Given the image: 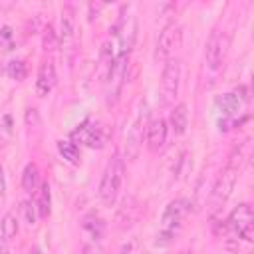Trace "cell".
<instances>
[{
    "label": "cell",
    "mask_w": 254,
    "mask_h": 254,
    "mask_svg": "<svg viewBox=\"0 0 254 254\" xmlns=\"http://www.w3.org/2000/svg\"><path fill=\"white\" fill-rule=\"evenodd\" d=\"M123 177H125V163L121 157H113L107 163L105 173L99 183V198L105 206H111L117 200L121 185H123Z\"/></svg>",
    "instance_id": "obj_1"
},
{
    "label": "cell",
    "mask_w": 254,
    "mask_h": 254,
    "mask_svg": "<svg viewBox=\"0 0 254 254\" xmlns=\"http://www.w3.org/2000/svg\"><path fill=\"white\" fill-rule=\"evenodd\" d=\"M127 65H129V54L121 52L117 58H113L107 75H105V103L107 107H113L121 95L125 75H127Z\"/></svg>",
    "instance_id": "obj_2"
},
{
    "label": "cell",
    "mask_w": 254,
    "mask_h": 254,
    "mask_svg": "<svg viewBox=\"0 0 254 254\" xmlns=\"http://www.w3.org/2000/svg\"><path fill=\"white\" fill-rule=\"evenodd\" d=\"M226 228L230 232H234L238 238H244V240H252V232H254V212H252V206L248 202H242L238 204L228 220H226Z\"/></svg>",
    "instance_id": "obj_3"
},
{
    "label": "cell",
    "mask_w": 254,
    "mask_h": 254,
    "mask_svg": "<svg viewBox=\"0 0 254 254\" xmlns=\"http://www.w3.org/2000/svg\"><path fill=\"white\" fill-rule=\"evenodd\" d=\"M145 117H147V111H145V103L141 101V109H137L131 125L127 127V133H125V159H129V161L137 159V155H139V149L143 143V131L147 129Z\"/></svg>",
    "instance_id": "obj_4"
},
{
    "label": "cell",
    "mask_w": 254,
    "mask_h": 254,
    "mask_svg": "<svg viewBox=\"0 0 254 254\" xmlns=\"http://www.w3.org/2000/svg\"><path fill=\"white\" fill-rule=\"evenodd\" d=\"M179 83H181V62L169 58L165 62L163 67V75H161V89H163V101L169 105L175 101L177 93H179Z\"/></svg>",
    "instance_id": "obj_5"
},
{
    "label": "cell",
    "mask_w": 254,
    "mask_h": 254,
    "mask_svg": "<svg viewBox=\"0 0 254 254\" xmlns=\"http://www.w3.org/2000/svg\"><path fill=\"white\" fill-rule=\"evenodd\" d=\"M236 179H238V169L226 165V169L218 175V179L214 183V189H212V196H210V206L212 208H220L226 202V198L230 196V192L236 185Z\"/></svg>",
    "instance_id": "obj_6"
},
{
    "label": "cell",
    "mask_w": 254,
    "mask_h": 254,
    "mask_svg": "<svg viewBox=\"0 0 254 254\" xmlns=\"http://www.w3.org/2000/svg\"><path fill=\"white\" fill-rule=\"evenodd\" d=\"M181 44V28L177 24H169L163 28V32L159 34L157 40V50H155V60L157 62H167L171 52L175 48H179Z\"/></svg>",
    "instance_id": "obj_7"
},
{
    "label": "cell",
    "mask_w": 254,
    "mask_h": 254,
    "mask_svg": "<svg viewBox=\"0 0 254 254\" xmlns=\"http://www.w3.org/2000/svg\"><path fill=\"white\" fill-rule=\"evenodd\" d=\"M71 139L77 141V143H83L91 149H101L107 141V135L103 131L101 125H93L89 121H85L83 125H79L73 133H71Z\"/></svg>",
    "instance_id": "obj_8"
},
{
    "label": "cell",
    "mask_w": 254,
    "mask_h": 254,
    "mask_svg": "<svg viewBox=\"0 0 254 254\" xmlns=\"http://www.w3.org/2000/svg\"><path fill=\"white\" fill-rule=\"evenodd\" d=\"M185 212H187L185 200H181V198L171 200V202L167 204L165 212H163V218H161V226H163L161 232H165V234H169V236H175L177 228H179L181 222H183Z\"/></svg>",
    "instance_id": "obj_9"
},
{
    "label": "cell",
    "mask_w": 254,
    "mask_h": 254,
    "mask_svg": "<svg viewBox=\"0 0 254 254\" xmlns=\"http://www.w3.org/2000/svg\"><path fill=\"white\" fill-rule=\"evenodd\" d=\"M145 137H147V149L151 153H157L163 149L165 141H167V121L165 119H153L147 123V129H145Z\"/></svg>",
    "instance_id": "obj_10"
},
{
    "label": "cell",
    "mask_w": 254,
    "mask_h": 254,
    "mask_svg": "<svg viewBox=\"0 0 254 254\" xmlns=\"http://www.w3.org/2000/svg\"><path fill=\"white\" fill-rule=\"evenodd\" d=\"M204 58H206V65L210 69H216L224 58V44H222V36L214 30L206 42V52H204Z\"/></svg>",
    "instance_id": "obj_11"
},
{
    "label": "cell",
    "mask_w": 254,
    "mask_h": 254,
    "mask_svg": "<svg viewBox=\"0 0 254 254\" xmlns=\"http://www.w3.org/2000/svg\"><path fill=\"white\" fill-rule=\"evenodd\" d=\"M56 79H58V75H56L54 64L52 62H42V65L38 69V77H36V91H38V95H48L54 89Z\"/></svg>",
    "instance_id": "obj_12"
},
{
    "label": "cell",
    "mask_w": 254,
    "mask_h": 254,
    "mask_svg": "<svg viewBox=\"0 0 254 254\" xmlns=\"http://www.w3.org/2000/svg\"><path fill=\"white\" fill-rule=\"evenodd\" d=\"M171 127L175 131V135H183L187 131V125H189V111H187V105L185 103H179L173 107L171 111Z\"/></svg>",
    "instance_id": "obj_13"
},
{
    "label": "cell",
    "mask_w": 254,
    "mask_h": 254,
    "mask_svg": "<svg viewBox=\"0 0 254 254\" xmlns=\"http://www.w3.org/2000/svg\"><path fill=\"white\" fill-rule=\"evenodd\" d=\"M38 183H40L38 165H36V163H28L26 169H24V173H22V187H24V190H28V192L36 190Z\"/></svg>",
    "instance_id": "obj_14"
},
{
    "label": "cell",
    "mask_w": 254,
    "mask_h": 254,
    "mask_svg": "<svg viewBox=\"0 0 254 254\" xmlns=\"http://www.w3.org/2000/svg\"><path fill=\"white\" fill-rule=\"evenodd\" d=\"M50 202H52V198H50V187H48V183H42V187H40V190H38V200H36V210H38V216L40 218H48L50 216Z\"/></svg>",
    "instance_id": "obj_15"
},
{
    "label": "cell",
    "mask_w": 254,
    "mask_h": 254,
    "mask_svg": "<svg viewBox=\"0 0 254 254\" xmlns=\"http://www.w3.org/2000/svg\"><path fill=\"white\" fill-rule=\"evenodd\" d=\"M216 105L220 107V111H222L226 117H230V115H234V113L238 111V107H240V99H238L236 93H224L222 97L216 99Z\"/></svg>",
    "instance_id": "obj_16"
},
{
    "label": "cell",
    "mask_w": 254,
    "mask_h": 254,
    "mask_svg": "<svg viewBox=\"0 0 254 254\" xmlns=\"http://www.w3.org/2000/svg\"><path fill=\"white\" fill-rule=\"evenodd\" d=\"M58 151H60V155L67 163L79 165V149L75 147V143H71V141H58Z\"/></svg>",
    "instance_id": "obj_17"
},
{
    "label": "cell",
    "mask_w": 254,
    "mask_h": 254,
    "mask_svg": "<svg viewBox=\"0 0 254 254\" xmlns=\"http://www.w3.org/2000/svg\"><path fill=\"white\" fill-rule=\"evenodd\" d=\"M60 26H62V32H60L62 40L71 38V34H73V12H71V8H64Z\"/></svg>",
    "instance_id": "obj_18"
},
{
    "label": "cell",
    "mask_w": 254,
    "mask_h": 254,
    "mask_svg": "<svg viewBox=\"0 0 254 254\" xmlns=\"http://www.w3.org/2000/svg\"><path fill=\"white\" fill-rule=\"evenodd\" d=\"M8 75L16 81H24L26 75H28V67H26V62L22 60H14L8 64Z\"/></svg>",
    "instance_id": "obj_19"
},
{
    "label": "cell",
    "mask_w": 254,
    "mask_h": 254,
    "mask_svg": "<svg viewBox=\"0 0 254 254\" xmlns=\"http://www.w3.org/2000/svg\"><path fill=\"white\" fill-rule=\"evenodd\" d=\"M18 234V220L14 214H6L2 218V238L4 240H10Z\"/></svg>",
    "instance_id": "obj_20"
},
{
    "label": "cell",
    "mask_w": 254,
    "mask_h": 254,
    "mask_svg": "<svg viewBox=\"0 0 254 254\" xmlns=\"http://www.w3.org/2000/svg\"><path fill=\"white\" fill-rule=\"evenodd\" d=\"M20 210H22V216L28 224H36V204H32L30 200H24Z\"/></svg>",
    "instance_id": "obj_21"
},
{
    "label": "cell",
    "mask_w": 254,
    "mask_h": 254,
    "mask_svg": "<svg viewBox=\"0 0 254 254\" xmlns=\"http://www.w3.org/2000/svg\"><path fill=\"white\" fill-rule=\"evenodd\" d=\"M44 48L46 50H54L56 48V32H54V28L50 24H48L46 34H44Z\"/></svg>",
    "instance_id": "obj_22"
},
{
    "label": "cell",
    "mask_w": 254,
    "mask_h": 254,
    "mask_svg": "<svg viewBox=\"0 0 254 254\" xmlns=\"http://www.w3.org/2000/svg\"><path fill=\"white\" fill-rule=\"evenodd\" d=\"M119 254H137V240H129L121 246Z\"/></svg>",
    "instance_id": "obj_23"
},
{
    "label": "cell",
    "mask_w": 254,
    "mask_h": 254,
    "mask_svg": "<svg viewBox=\"0 0 254 254\" xmlns=\"http://www.w3.org/2000/svg\"><path fill=\"white\" fill-rule=\"evenodd\" d=\"M81 254H101V250H99V246L89 244V246H85V248L81 250Z\"/></svg>",
    "instance_id": "obj_24"
},
{
    "label": "cell",
    "mask_w": 254,
    "mask_h": 254,
    "mask_svg": "<svg viewBox=\"0 0 254 254\" xmlns=\"http://www.w3.org/2000/svg\"><path fill=\"white\" fill-rule=\"evenodd\" d=\"M4 190H6V177H4V169L0 165V196L4 194Z\"/></svg>",
    "instance_id": "obj_25"
},
{
    "label": "cell",
    "mask_w": 254,
    "mask_h": 254,
    "mask_svg": "<svg viewBox=\"0 0 254 254\" xmlns=\"http://www.w3.org/2000/svg\"><path fill=\"white\" fill-rule=\"evenodd\" d=\"M0 254H8V248H6V242H0Z\"/></svg>",
    "instance_id": "obj_26"
},
{
    "label": "cell",
    "mask_w": 254,
    "mask_h": 254,
    "mask_svg": "<svg viewBox=\"0 0 254 254\" xmlns=\"http://www.w3.org/2000/svg\"><path fill=\"white\" fill-rule=\"evenodd\" d=\"M34 254H42V252H40V250H36V252H34Z\"/></svg>",
    "instance_id": "obj_27"
}]
</instances>
